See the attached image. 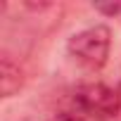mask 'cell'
Segmentation results:
<instances>
[{
  "label": "cell",
  "mask_w": 121,
  "mask_h": 121,
  "mask_svg": "<svg viewBox=\"0 0 121 121\" xmlns=\"http://www.w3.org/2000/svg\"><path fill=\"white\" fill-rule=\"evenodd\" d=\"M69 55L76 59V62L90 71H97L107 64L109 59V50H112V31L104 24H95L88 26L78 33H74L69 38L67 45Z\"/></svg>",
  "instance_id": "1"
},
{
  "label": "cell",
  "mask_w": 121,
  "mask_h": 121,
  "mask_svg": "<svg viewBox=\"0 0 121 121\" xmlns=\"http://www.w3.org/2000/svg\"><path fill=\"white\" fill-rule=\"evenodd\" d=\"M76 114L95 121H107L121 112V93L107 83H83L71 97Z\"/></svg>",
  "instance_id": "2"
},
{
  "label": "cell",
  "mask_w": 121,
  "mask_h": 121,
  "mask_svg": "<svg viewBox=\"0 0 121 121\" xmlns=\"http://www.w3.org/2000/svg\"><path fill=\"white\" fill-rule=\"evenodd\" d=\"M24 83V76H22V69L17 62L5 55L3 57V64H0V88H3V97H12Z\"/></svg>",
  "instance_id": "3"
},
{
  "label": "cell",
  "mask_w": 121,
  "mask_h": 121,
  "mask_svg": "<svg viewBox=\"0 0 121 121\" xmlns=\"http://www.w3.org/2000/svg\"><path fill=\"white\" fill-rule=\"evenodd\" d=\"M93 7L107 17H121V3H95Z\"/></svg>",
  "instance_id": "4"
},
{
  "label": "cell",
  "mask_w": 121,
  "mask_h": 121,
  "mask_svg": "<svg viewBox=\"0 0 121 121\" xmlns=\"http://www.w3.org/2000/svg\"><path fill=\"white\" fill-rule=\"evenodd\" d=\"M48 121H86V119L78 116V114H57V116H52Z\"/></svg>",
  "instance_id": "5"
}]
</instances>
